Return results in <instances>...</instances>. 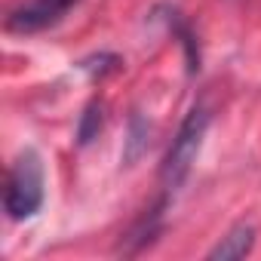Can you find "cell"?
<instances>
[{
	"label": "cell",
	"instance_id": "1",
	"mask_svg": "<svg viewBox=\"0 0 261 261\" xmlns=\"http://www.w3.org/2000/svg\"><path fill=\"white\" fill-rule=\"evenodd\" d=\"M209 111L203 105L191 108L185 123L178 126V133L166 151V160H163V169H160V181L166 191H178L185 185V178L191 175L197 157H200V148H203V139H206V129H209Z\"/></svg>",
	"mask_w": 261,
	"mask_h": 261
},
{
	"label": "cell",
	"instance_id": "2",
	"mask_svg": "<svg viewBox=\"0 0 261 261\" xmlns=\"http://www.w3.org/2000/svg\"><path fill=\"white\" fill-rule=\"evenodd\" d=\"M4 206L10 212V218L25 221L31 215H37V209L43 206V163L37 151H22L7 175V191H4Z\"/></svg>",
	"mask_w": 261,
	"mask_h": 261
},
{
	"label": "cell",
	"instance_id": "4",
	"mask_svg": "<svg viewBox=\"0 0 261 261\" xmlns=\"http://www.w3.org/2000/svg\"><path fill=\"white\" fill-rule=\"evenodd\" d=\"M255 246V227L252 224H237L230 227L212 249H209V261H237V258H246Z\"/></svg>",
	"mask_w": 261,
	"mask_h": 261
},
{
	"label": "cell",
	"instance_id": "5",
	"mask_svg": "<svg viewBox=\"0 0 261 261\" xmlns=\"http://www.w3.org/2000/svg\"><path fill=\"white\" fill-rule=\"evenodd\" d=\"M98 129H101V105L92 101L80 120V145H89L95 136H98Z\"/></svg>",
	"mask_w": 261,
	"mask_h": 261
},
{
	"label": "cell",
	"instance_id": "3",
	"mask_svg": "<svg viewBox=\"0 0 261 261\" xmlns=\"http://www.w3.org/2000/svg\"><path fill=\"white\" fill-rule=\"evenodd\" d=\"M74 4H77V0H37L34 7L13 13L10 28H16V31H34V28H43V25L56 22V19H59L65 10H71Z\"/></svg>",
	"mask_w": 261,
	"mask_h": 261
}]
</instances>
